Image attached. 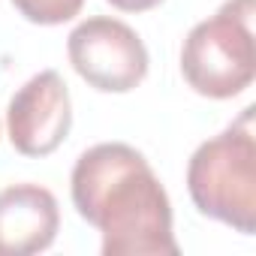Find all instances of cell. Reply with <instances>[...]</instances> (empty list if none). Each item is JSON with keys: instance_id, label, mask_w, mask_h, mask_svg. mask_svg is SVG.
<instances>
[{"instance_id": "obj_1", "label": "cell", "mask_w": 256, "mask_h": 256, "mask_svg": "<svg viewBox=\"0 0 256 256\" xmlns=\"http://www.w3.org/2000/svg\"><path fill=\"white\" fill-rule=\"evenodd\" d=\"M72 205L102 232V256H175L172 202L142 151L124 142L88 148L70 175Z\"/></svg>"}, {"instance_id": "obj_2", "label": "cell", "mask_w": 256, "mask_h": 256, "mask_svg": "<svg viewBox=\"0 0 256 256\" xmlns=\"http://www.w3.org/2000/svg\"><path fill=\"white\" fill-rule=\"evenodd\" d=\"M253 106L226 130L202 142L187 163V190L199 214L241 235L256 229V139Z\"/></svg>"}, {"instance_id": "obj_3", "label": "cell", "mask_w": 256, "mask_h": 256, "mask_svg": "<svg viewBox=\"0 0 256 256\" xmlns=\"http://www.w3.org/2000/svg\"><path fill=\"white\" fill-rule=\"evenodd\" d=\"M253 0H226L217 16L199 22L181 46L184 82L208 100H232L256 76Z\"/></svg>"}, {"instance_id": "obj_4", "label": "cell", "mask_w": 256, "mask_h": 256, "mask_svg": "<svg viewBox=\"0 0 256 256\" xmlns=\"http://www.w3.org/2000/svg\"><path fill=\"white\" fill-rule=\"evenodd\" d=\"M72 70L102 94H126L148 76V48L120 18L94 16L72 28L66 40Z\"/></svg>"}, {"instance_id": "obj_5", "label": "cell", "mask_w": 256, "mask_h": 256, "mask_svg": "<svg viewBox=\"0 0 256 256\" xmlns=\"http://www.w3.org/2000/svg\"><path fill=\"white\" fill-rule=\"evenodd\" d=\"M72 126L70 88L58 70H42L28 78L6 108V133L18 154L48 157L64 145Z\"/></svg>"}, {"instance_id": "obj_6", "label": "cell", "mask_w": 256, "mask_h": 256, "mask_svg": "<svg viewBox=\"0 0 256 256\" xmlns=\"http://www.w3.org/2000/svg\"><path fill=\"white\" fill-rule=\"evenodd\" d=\"M60 211L52 190L12 184L0 190V256H34L54 244Z\"/></svg>"}, {"instance_id": "obj_7", "label": "cell", "mask_w": 256, "mask_h": 256, "mask_svg": "<svg viewBox=\"0 0 256 256\" xmlns=\"http://www.w3.org/2000/svg\"><path fill=\"white\" fill-rule=\"evenodd\" d=\"M12 6L34 24H64L76 18L84 6V0H12Z\"/></svg>"}, {"instance_id": "obj_8", "label": "cell", "mask_w": 256, "mask_h": 256, "mask_svg": "<svg viewBox=\"0 0 256 256\" xmlns=\"http://www.w3.org/2000/svg\"><path fill=\"white\" fill-rule=\"evenodd\" d=\"M108 4L120 12H145V10H154L160 6L163 0H108Z\"/></svg>"}]
</instances>
